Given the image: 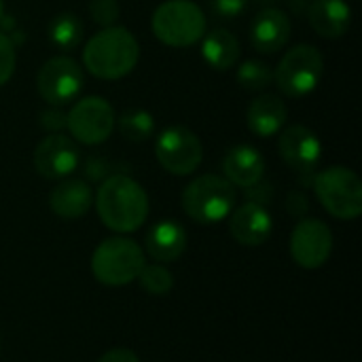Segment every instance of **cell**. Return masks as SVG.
Returning <instances> with one entry per match:
<instances>
[{
	"instance_id": "cell-1",
	"label": "cell",
	"mask_w": 362,
	"mask_h": 362,
	"mask_svg": "<svg viewBox=\"0 0 362 362\" xmlns=\"http://www.w3.org/2000/svg\"><path fill=\"white\" fill-rule=\"evenodd\" d=\"M100 221L117 233L138 231L148 216V197L140 182L127 174L106 176L95 195Z\"/></svg>"
},
{
	"instance_id": "cell-2",
	"label": "cell",
	"mask_w": 362,
	"mask_h": 362,
	"mask_svg": "<svg viewBox=\"0 0 362 362\" xmlns=\"http://www.w3.org/2000/svg\"><path fill=\"white\" fill-rule=\"evenodd\" d=\"M140 59V45L136 36L117 25H108L93 34L83 51L85 68L104 81L127 76Z\"/></svg>"
},
{
	"instance_id": "cell-3",
	"label": "cell",
	"mask_w": 362,
	"mask_h": 362,
	"mask_svg": "<svg viewBox=\"0 0 362 362\" xmlns=\"http://www.w3.org/2000/svg\"><path fill=\"white\" fill-rule=\"evenodd\" d=\"M235 187L216 174H204L182 191V208L189 218L199 225H216L235 208Z\"/></svg>"
},
{
	"instance_id": "cell-4",
	"label": "cell",
	"mask_w": 362,
	"mask_h": 362,
	"mask_svg": "<svg viewBox=\"0 0 362 362\" xmlns=\"http://www.w3.org/2000/svg\"><path fill=\"white\" fill-rule=\"evenodd\" d=\"M153 34L170 47H191L206 34V13L193 0H165L153 13Z\"/></svg>"
},
{
	"instance_id": "cell-5",
	"label": "cell",
	"mask_w": 362,
	"mask_h": 362,
	"mask_svg": "<svg viewBox=\"0 0 362 362\" xmlns=\"http://www.w3.org/2000/svg\"><path fill=\"white\" fill-rule=\"evenodd\" d=\"M146 265L142 248L129 238H108L91 255V272L104 286H125Z\"/></svg>"
},
{
	"instance_id": "cell-6",
	"label": "cell",
	"mask_w": 362,
	"mask_h": 362,
	"mask_svg": "<svg viewBox=\"0 0 362 362\" xmlns=\"http://www.w3.org/2000/svg\"><path fill=\"white\" fill-rule=\"evenodd\" d=\"M314 191L322 208L341 221H354L362 214V182L358 174L344 165H331L316 174Z\"/></svg>"
},
{
	"instance_id": "cell-7",
	"label": "cell",
	"mask_w": 362,
	"mask_h": 362,
	"mask_svg": "<svg viewBox=\"0 0 362 362\" xmlns=\"http://www.w3.org/2000/svg\"><path fill=\"white\" fill-rule=\"evenodd\" d=\"M322 72H325L322 53L314 45H295L282 55L274 72V78L284 95L301 98L318 87Z\"/></svg>"
},
{
	"instance_id": "cell-8",
	"label": "cell",
	"mask_w": 362,
	"mask_h": 362,
	"mask_svg": "<svg viewBox=\"0 0 362 362\" xmlns=\"http://www.w3.org/2000/svg\"><path fill=\"white\" fill-rule=\"evenodd\" d=\"M155 155L165 172L174 176H189L202 165L204 146L195 132L182 125H172L159 134L155 142Z\"/></svg>"
},
{
	"instance_id": "cell-9",
	"label": "cell",
	"mask_w": 362,
	"mask_h": 362,
	"mask_svg": "<svg viewBox=\"0 0 362 362\" xmlns=\"http://www.w3.org/2000/svg\"><path fill=\"white\" fill-rule=\"evenodd\" d=\"M83 85V68L68 55H55L47 59L36 74V89L51 106H64L72 102L81 93Z\"/></svg>"
},
{
	"instance_id": "cell-10",
	"label": "cell",
	"mask_w": 362,
	"mask_h": 362,
	"mask_svg": "<svg viewBox=\"0 0 362 362\" xmlns=\"http://www.w3.org/2000/svg\"><path fill=\"white\" fill-rule=\"evenodd\" d=\"M66 127L81 144H102L115 127V110L100 95L78 100L66 115Z\"/></svg>"
},
{
	"instance_id": "cell-11",
	"label": "cell",
	"mask_w": 362,
	"mask_h": 362,
	"mask_svg": "<svg viewBox=\"0 0 362 362\" xmlns=\"http://www.w3.org/2000/svg\"><path fill=\"white\" fill-rule=\"evenodd\" d=\"M333 252V233L320 218H303L291 233V257L303 269L322 267Z\"/></svg>"
},
{
	"instance_id": "cell-12",
	"label": "cell",
	"mask_w": 362,
	"mask_h": 362,
	"mask_svg": "<svg viewBox=\"0 0 362 362\" xmlns=\"http://www.w3.org/2000/svg\"><path fill=\"white\" fill-rule=\"evenodd\" d=\"M81 161V151L72 138L64 134H49L34 148V168L47 180L70 176Z\"/></svg>"
},
{
	"instance_id": "cell-13",
	"label": "cell",
	"mask_w": 362,
	"mask_h": 362,
	"mask_svg": "<svg viewBox=\"0 0 362 362\" xmlns=\"http://www.w3.org/2000/svg\"><path fill=\"white\" fill-rule=\"evenodd\" d=\"M278 151L284 163L301 174L312 172L322 157V144L316 132L305 125L286 127L278 138Z\"/></svg>"
},
{
	"instance_id": "cell-14",
	"label": "cell",
	"mask_w": 362,
	"mask_h": 362,
	"mask_svg": "<svg viewBox=\"0 0 362 362\" xmlns=\"http://www.w3.org/2000/svg\"><path fill=\"white\" fill-rule=\"evenodd\" d=\"M229 231L238 244L255 248L269 240L274 231V218L263 204L246 202L231 214Z\"/></svg>"
},
{
	"instance_id": "cell-15",
	"label": "cell",
	"mask_w": 362,
	"mask_h": 362,
	"mask_svg": "<svg viewBox=\"0 0 362 362\" xmlns=\"http://www.w3.org/2000/svg\"><path fill=\"white\" fill-rule=\"evenodd\" d=\"M291 30H293V25H291L288 15L280 8L267 6L255 17L252 25H250L252 47L265 55L278 53L288 42Z\"/></svg>"
},
{
	"instance_id": "cell-16",
	"label": "cell",
	"mask_w": 362,
	"mask_h": 362,
	"mask_svg": "<svg viewBox=\"0 0 362 362\" xmlns=\"http://www.w3.org/2000/svg\"><path fill=\"white\" fill-rule=\"evenodd\" d=\"M223 172H225V178L233 187L250 189L263 180L265 159L255 146L238 144L231 151H227V155L223 159Z\"/></svg>"
},
{
	"instance_id": "cell-17",
	"label": "cell",
	"mask_w": 362,
	"mask_h": 362,
	"mask_svg": "<svg viewBox=\"0 0 362 362\" xmlns=\"http://www.w3.org/2000/svg\"><path fill=\"white\" fill-rule=\"evenodd\" d=\"M187 231L176 221H159L144 235V248L157 263H172L187 250Z\"/></svg>"
},
{
	"instance_id": "cell-18",
	"label": "cell",
	"mask_w": 362,
	"mask_h": 362,
	"mask_svg": "<svg viewBox=\"0 0 362 362\" xmlns=\"http://www.w3.org/2000/svg\"><path fill=\"white\" fill-rule=\"evenodd\" d=\"M91 204H93V191L81 178L62 180L49 195L51 212L59 218H66V221L85 216L89 212Z\"/></svg>"
},
{
	"instance_id": "cell-19",
	"label": "cell",
	"mask_w": 362,
	"mask_h": 362,
	"mask_svg": "<svg viewBox=\"0 0 362 362\" xmlns=\"http://www.w3.org/2000/svg\"><path fill=\"white\" fill-rule=\"evenodd\" d=\"M312 30L322 38H339L348 32L352 8L346 0H312L308 8Z\"/></svg>"
},
{
	"instance_id": "cell-20",
	"label": "cell",
	"mask_w": 362,
	"mask_h": 362,
	"mask_svg": "<svg viewBox=\"0 0 362 362\" xmlns=\"http://www.w3.org/2000/svg\"><path fill=\"white\" fill-rule=\"evenodd\" d=\"M286 117H288L286 104L278 95H272V93L259 95L248 106V127L261 138L276 136L284 127Z\"/></svg>"
},
{
	"instance_id": "cell-21",
	"label": "cell",
	"mask_w": 362,
	"mask_h": 362,
	"mask_svg": "<svg viewBox=\"0 0 362 362\" xmlns=\"http://www.w3.org/2000/svg\"><path fill=\"white\" fill-rule=\"evenodd\" d=\"M202 55L214 70H229L240 59V42L238 38L223 28H216L208 34H204Z\"/></svg>"
},
{
	"instance_id": "cell-22",
	"label": "cell",
	"mask_w": 362,
	"mask_h": 362,
	"mask_svg": "<svg viewBox=\"0 0 362 362\" xmlns=\"http://www.w3.org/2000/svg\"><path fill=\"white\" fill-rule=\"evenodd\" d=\"M83 34L85 28L74 13H59L49 23V40L62 51L76 49L83 40Z\"/></svg>"
},
{
	"instance_id": "cell-23",
	"label": "cell",
	"mask_w": 362,
	"mask_h": 362,
	"mask_svg": "<svg viewBox=\"0 0 362 362\" xmlns=\"http://www.w3.org/2000/svg\"><path fill=\"white\" fill-rule=\"evenodd\" d=\"M119 125V132L123 138L132 140V142H142L148 140L155 132V119L151 112L142 110V108H132L125 110L119 119H115Z\"/></svg>"
},
{
	"instance_id": "cell-24",
	"label": "cell",
	"mask_w": 362,
	"mask_h": 362,
	"mask_svg": "<svg viewBox=\"0 0 362 362\" xmlns=\"http://www.w3.org/2000/svg\"><path fill=\"white\" fill-rule=\"evenodd\" d=\"M272 81H274V72H272L269 64H265L261 59H246L238 68V83L246 91H261V89L269 87Z\"/></svg>"
},
{
	"instance_id": "cell-25",
	"label": "cell",
	"mask_w": 362,
	"mask_h": 362,
	"mask_svg": "<svg viewBox=\"0 0 362 362\" xmlns=\"http://www.w3.org/2000/svg\"><path fill=\"white\" fill-rule=\"evenodd\" d=\"M140 282V286L148 293V295H168L174 288V276L170 274L168 267H163L161 263H151L144 265L142 272L136 278Z\"/></svg>"
},
{
	"instance_id": "cell-26",
	"label": "cell",
	"mask_w": 362,
	"mask_h": 362,
	"mask_svg": "<svg viewBox=\"0 0 362 362\" xmlns=\"http://www.w3.org/2000/svg\"><path fill=\"white\" fill-rule=\"evenodd\" d=\"M89 13H91L95 23L108 28L119 19L121 6L117 0H89Z\"/></svg>"
},
{
	"instance_id": "cell-27",
	"label": "cell",
	"mask_w": 362,
	"mask_h": 362,
	"mask_svg": "<svg viewBox=\"0 0 362 362\" xmlns=\"http://www.w3.org/2000/svg\"><path fill=\"white\" fill-rule=\"evenodd\" d=\"M15 45L11 40V36H6L4 32H0V87L8 83V78L15 72Z\"/></svg>"
},
{
	"instance_id": "cell-28",
	"label": "cell",
	"mask_w": 362,
	"mask_h": 362,
	"mask_svg": "<svg viewBox=\"0 0 362 362\" xmlns=\"http://www.w3.org/2000/svg\"><path fill=\"white\" fill-rule=\"evenodd\" d=\"M208 2H210L212 13L216 17H221V19L238 17L246 8V4H248V0H208Z\"/></svg>"
},
{
	"instance_id": "cell-29",
	"label": "cell",
	"mask_w": 362,
	"mask_h": 362,
	"mask_svg": "<svg viewBox=\"0 0 362 362\" xmlns=\"http://www.w3.org/2000/svg\"><path fill=\"white\" fill-rule=\"evenodd\" d=\"M38 123L51 132V134H59L64 127H66V115L62 110H55V108H47L38 115Z\"/></svg>"
},
{
	"instance_id": "cell-30",
	"label": "cell",
	"mask_w": 362,
	"mask_h": 362,
	"mask_svg": "<svg viewBox=\"0 0 362 362\" xmlns=\"http://www.w3.org/2000/svg\"><path fill=\"white\" fill-rule=\"evenodd\" d=\"M98 362H140V358L127 348H115V350H108Z\"/></svg>"
},
{
	"instance_id": "cell-31",
	"label": "cell",
	"mask_w": 362,
	"mask_h": 362,
	"mask_svg": "<svg viewBox=\"0 0 362 362\" xmlns=\"http://www.w3.org/2000/svg\"><path fill=\"white\" fill-rule=\"evenodd\" d=\"M286 208H288L291 214L303 216L308 212V197L303 193H291L288 195V202H286Z\"/></svg>"
},
{
	"instance_id": "cell-32",
	"label": "cell",
	"mask_w": 362,
	"mask_h": 362,
	"mask_svg": "<svg viewBox=\"0 0 362 362\" xmlns=\"http://www.w3.org/2000/svg\"><path fill=\"white\" fill-rule=\"evenodd\" d=\"M2 17H4V2L0 0V21H2Z\"/></svg>"
},
{
	"instance_id": "cell-33",
	"label": "cell",
	"mask_w": 362,
	"mask_h": 362,
	"mask_svg": "<svg viewBox=\"0 0 362 362\" xmlns=\"http://www.w3.org/2000/svg\"><path fill=\"white\" fill-rule=\"evenodd\" d=\"M261 2H274V0H261Z\"/></svg>"
}]
</instances>
